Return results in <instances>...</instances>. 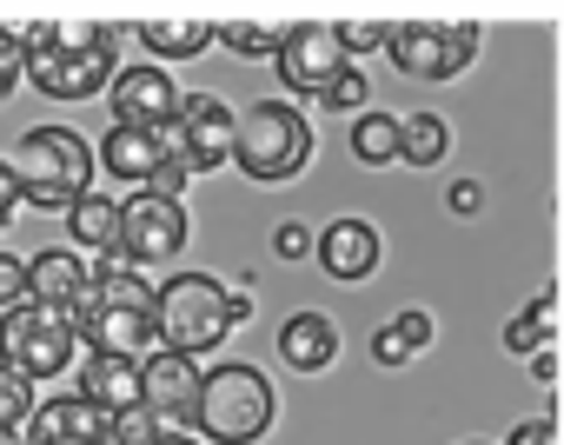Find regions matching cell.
I'll return each mask as SVG.
<instances>
[{
  "instance_id": "obj_33",
  "label": "cell",
  "mask_w": 564,
  "mask_h": 445,
  "mask_svg": "<svg viewBox=\"0 0 564 445\" xmlns=\"http://www.w3.org/2000/svg\"><path fill=\"white\" fill-rule=\"evenodd\" d=\"M339 34H346V54L359 61V54H386V21H339Z\"/></svg>"
},
{
  "instance_id": "obj_5",
  "label": "cell",
  "mask_w": 564,
  "mask_h": 445,
  "mask_svg": "<svg viewBox=\"0 0 564 445\" xmlns=\"http://www.w3.org/2000/svg\"><path fill=\"white\" fill-rule=\"evenodd\" d=\"M319 140H313V120L300 113V100H252L239 113V173L259 180V186H286L313 166Z\"/></svg>"
},
{
  "instance_id": "obj_36",
  "label": "cell",
  "mask_w": 564,
  "mask_h": 445,
  "mask_svg": "<svg viewBox=\"0 0 564 445\" xmlns=\"http://www.w3.org/2000/svg\"><path fill=\"white\" fill-rule=\"evenodd\" d=\"M478 199H485V186H478V180H458V186L445 193V206H452V213H478Z\"/></svg>"
},
{
  "instance_id": "obj_32",
  "label": "cell",
  "mask_w": 564,
  "mask_h": 445,
  "mask_svg": "<svg viewBox=\"0 0 564 445\" xmlns=\"http://www.w3.org/2000/svg\"><path fill=\"white\" fill-rule=\"evenodd\" d=\"M272 253L279 260H306V253H319V234H306L300 219H286V227H272Z\"/></svg>"
},
{
  "instance_id": "obj_19",
  "label": "cell",
  "mask_w": 564,
  "mask_h": 445,
  "mask_svg": "<svg viewBox=\"0 0 564 445\" xmlns=\"http://www.w3.org/2000/svg\"><path fill=\"white\" fill-rule=\"evenodd\" d=\"M133 34H140V47H153V61L166 67V61H199V54L219 41V21H206V14H147Z\"/></svg>"
},
{
  "instance_id": "obj_18",
  "label": "cell",
  "mask_w": 564,
  "mask_h": 445,
  "mask_svg": "<svg viewBox=\"0 0 564 445\" xmlns=\"http://www.w3.org/2000/svg\"><path fill=\"white\" fill-rule=\"evenodd\" d=\"M80 399L100 405L107 419L147 405L140 399V359H113V352H80Z\"/></svg>"
},
{
  "instance_id": "obj_21",
  "label": "cell",
  "mask_w": 564,
  "mask_h": 445,
  "mask_svg": "<svg viewBox=\"0 0 564 445\" xmlns=\"http://www.w3.org/2000/svg\"><path fill=\"white\" fill-rule=\"evenodd\" d=\"M67 247H74V253H100V260H113V253H120V199L87 193V199L67 213Z\"/></svg>"
},
{
  "instance_id": "obj_12",
  "label": "cell",
  "mask_w": 564,
  "mask_h": 445,
  "mask_svg": "<svg viewBox=\"0 0 564 445\" xmlns=\"http://www.w3.org/2000/svg\"><path fill=\"white\" fill-rule=\"evenodd\" d=\"M180 87L160 61H140V67H120V80L107 87V107H113V127H140V133H166L180 120Z\"/></svg>"
},
{
  "instance_id": "obj_17",
  "label": "cell",
  "mask_w": 564,
  "mask_h": 445,
  "mask_svg": "<svg viewBox=\"0 0 564 445\" xmlns=\"http://www.w3.org/2000/svg\"><path fill=\"white\" fill-rule=\"evenodd\" d=\"M34 445H113V419L80 392H54L34 412Z\"/></svg>"
},
{
  "instance_id": "obj_16",
  "label": "cell",
  "mask_w": 564,
  "mask_h": 445,
  "mask_svg": "<svg viewBox=\"0 0 564 445\" xmlns=\"http://www.w3.org/2000/svg\"><path fill=\"white\" fill-rule=\"evenodd\" d=\"M94 280H100V260H87V253H74V247H41V253H28V293L47 300V306H61V313H80V300L94 293Z\"/></svg>"
},
{
  "instance_id": "obj_30",
  "label": "cell",
  "mask_w": 564,
  "mask_h": 445,
  "mask_svg": "<svg viewBox=\"0 0 564 445\" xmlns=\"http://www.w3.org/2000/svg\"><path fill=\"white\" fill-rule=\"evenodd\" d=\"M160 432H173V425H160L147 405H133V412H120V419H113V445H153Z\"/></svg>"
},
{
  "instance_id": "obj_22",
  "label": "cell",
  "mask_w": 564,
  "mask_h": 445,
  "mask_svg": "<svg viewBox=\"0 0 564 445\" xmlns=\"http://www.w3.org/2000/svg\"><path fill=\"white\" fill-rule=\"evenodd\" d=\"M432 339H438V319H432L425 306H405L399 319H386V326L372 333V366H392V372H399V366H412Z\"/></svg>"
},
{
  "instance_id": "obj_31",
  "label": "cell",
  "mask_w": 564,
  "mask_h": 445,
  "mask_svg": "<svg viewBox=\"0 0 564 445\" xmlns=\"http://www.w3.org/2000/svg\"><path fill=\"white\" fill-rule=\"evenodd\" d=\"M34 293H28V260L21 253H0V313H14V306H28Z\"/></svg>"
},
{
  "instance_id": "obj_11",
  "label": "cell",
  "mask_w": 564,
  "mask_h": 445,
  "mask_svg": "<svg viewBox=\"0 0 564 445\" xmlns=\"http://www.w3.org/2000/svg\"><path fill=\"white\" fill-rule=\"evenodd\" d=\"M166 133H173V146H180V160H186L193 173H219V166H232V153H239V113H232L219 94H186V100H180V120H173Z\"/></svg>"
},
{
  "instance_id": "obj_37",
  "label": "cell",
  "mask_w": 564,
  "mask_h": 445,
  "mask_svg": "<svg viewBox=\"0 0 564 445\" xmlns=\"http://www.w3.org/2000/svg\"><path fill=\"white\" fill-rule=\"evenodd\" d=\"M531 379H538V386H551V379H557V346H544V352L531 359Z\"/></svg>"
},
{
  "instance_id": "obj_4",
  "label": "cell",
  "mask_w": 564,
  "mask_h": 445,
  "mask_svg": "<svg viewBox=\"0 0 564 445\" xmlns=\"http://www.w3.org/2000/svg\"><path fill=\"white\" fill-rule=\"evenodd\" d=\"M246 326V300H232L213 273H173L160 280V346L180 359H206Z\"/></svg>"
},
{
  "instance_id": "obj_6",
  "label": "cell",
  "mask_w": 564,
  "mask_h": 445,
  "mask_svg": "<svg viewBox=\"0 0 564 445\" xmlns=\"http://www.w3.org/2000/svg\"><path fill=\"white\" fill-rule=\"evenodd\" d=\"M272 412H279V399H272V379L259 366H246V359L239 366H206L193 432L206 445H259L272 432Z\"/></svg>"
},
{
  "instance_id": "obj_39",
  "label": "cell",
  "mask_w": 564,
  "mask_h": 445,
  "mask_svg": "<svg viewBox=\"0 0 564 445\" xmlns=\"http://www.w3.org/2000/svg\"><path fill=\"white\" fill-rule=\"evenodd\" d=\"M471 445H478V438H471Z\"/></svg>"
},
{
  "instance_id": "obj_8",
  "label": "cell",
  "mask_w": 564,
  "mask_h": 445,
  "mask_svg": "<svg viewBox=\"0 0 564 445\" xmlns=\"http://www.w3.org/2000/svg\"><path fill=\"white\" fill-rule=\"evenodd\" d=\"M386 61L412 80H458L478 61V21H386Z\"/></svg>"
},
{
  "instance_id": "obj_15",
  "label": "cell",
  "mask_w": 564,
  "mask_h": 445,
  "mask_svg": "<svg viewBox=\"0 0 564 445\" xmlns=\"http://www.w3.org/2000/svg\"><path fill=\"white\" fill-rule=\"evenodd\" d=\"M319 273L326 280H346V286H359V280H372L379 273V260H386V240H379V227L372 219H333V227H319Z\"/></svg>"
},
{
  "instance_id": "obj_24",
  "label": "cell",
  "mask_w": 564,
  "mask_h": 445,
  "mask_svg": "<svg viewBox=\"0 0 564 445\" xmlns=\"http://www.w3.org/2000/svg\"><path fill=\"white\" fill-rule=\"evenodd\" d=\"M352 160H359V166H392V160H399V120L366 107V113L352 120Z\"/></svg>"
},
{
  "instance_id": "obj_23",
  "label": "cell",
  "mask_w": 564,
  "mask_h": 445,
  "mask_svg": "<svg viewBox=\"0 0 564 445\" xmlns=\"http://www.w3.org/2000/svg\"><path fill=\"white\" fill-rule=\"evenodd\" d=\"M452 153V127L438 113H405L399 120V160L405 166H438Z\"/></svg>"
},
{
  "instance_id": "obj_28",
  "label": "cell",
  "mask_w": 564,
  "mask_h": 445,
  "mask_svg": "<svg viewBox=\"0 0 564 445\" xmlns=\"http://www.w3.org/2000/svg\"><path fill=\"white\" fill-rule=\"evenodd\" d=\"M21 74H28V28H0V100L14 94Z\"/></svg>"
},
{
  "instance_id": "obj_3",
  "label": "cell",
  "mask_w": 564,
  "mask_h": 445,
  "mask_svg": "<svg viewBox=\"0 0 564 445\" xmlns=\"http://www.w3.org/2000/svg\"><path fill=\"white\" fill-rule=\"evenodd\" d=\"M14 166L28 180V213H74L87 193H94V173H100V146L80 140L74 127H28L21 146H14Z\"/></svg>"
},
{
  "instance_id": "obj_20",
  "label": "cell",
  "mask_w": 564,
  "mask_h": 445,
  "mask_svg": "<svg viewBox=\"0 0 564 445\" xmlns=\"http://www.w3.org/2000/svg\"><path fill=\"white\" fill-rule=\"evenodd\" d=\"M279 359H286L293 372H326L339 359V326L326 313H293L286 326H279Z\"/></svg>"
},
{
  "instance_id": "obj_34",
  "label": "cell",
  "mask_w": 564,
  "mask_h": 445,
  "mask_svg": "<svg viewBox=\"0 0 564 445\" xmlns=\"http://www.w3.org/2000/svg\"><path fill=\"white\" fill-rule=\"evenodd\" d=\"M21 206H28V180H21V166H14V160H0V227H8Z\"/></svg>"
},
{
  "instance_id": "obj_7",
  "label": "cell",
  "mask_w": 564,
  "mask_h": 445,
  "mask_svg": "<svg viewBox=\"0 0 564 445\" xmlns=\"http://www.w3.org/2000/svg\"><path fill=\"white\" fill-rule=\"evenodd\" d=\"M80 352H87L80 319L61 313V306H47V300H28V306H14V313H0V366H14V372L34 379V386L74 372Z\"/></svg>"
},
{
  "instance_id": "obj_14",
  "label": "cell",
  "mask_w": 564,
  "mask_h": 445,
  "mask_svg": "<svg viewBox=\"0 0 564 445\" xmlns=\"http://www.w3.org/2000/svg\"><path fill=\"white\" fill-rule=\"evenodd\" d=\"M180 160V146H173V133H140V127H113L107 140H100V173L107 180H120V186H160V173Z\"/></svg>"
},
{
  "instance_id": "obj_27",
  "label": "cell",
  "mask_w": 564,
  "mask_h": 445,
  "mask_svg": "<svg viewBox=\"0 0 564 445\" xmlns=\"http://www.w3.org/2000/svg\"><path fill=\"white\" fill-rule=\"evenodd\" d=\"M41 399H34V379H21L14 366H0V432H14V425H34Z\"/></svg>"
},
{
  "instance_id": "obj_26",
  "label": "cell",
  "mask_w": 564,
  "mask_h": 445,
  "mask_svg": "<svg viewBox=\"0 0 564 445\" xmlns=\"http://www.w3.org/2000/svg\"><path fill=\"white\" fill-rule=\"evenodd\" d=\"M219 41L239 61H279V47H286V21H226Z\"/></svg>"
},
{
  "instance_id": "obj_35",
  "label": "cell",
  "mask_w": 564,
  "mask_h": 445,
  "mask_svg": "<svg viewBox=\"0 0 564 445\" xmlns=\"http://www.w3.org/2000/svg\"><path fill=\"white\" fill-rule=\"evenodd\" d=\"M505 445H557V425H551V419H524Z\"/></svg>"
},
{
  "instance_id": "obj_38",
  "label": "cell",
  "mask_w": 564,
  "mask_h": 445,
  "mask_svg": "<svg viewBox=\"0 0 564 445\" xmlns=\"http://www.w3.org/2000/svg\"><path fill=\"white\" fill-rule=\"evenodd\" d=\"M153 445H206V438H199V432H160Z\"/></svg>"
},
{
  "instance_id": "obj_10",
  "label": "cell",
  "mask_w": 564,
  "mask_h": 445,
  "mask_svg": "<svg viewBox=\"0 0 564 445\" xmlns=\"http://www.w3.org/2000/svg\"><path fill=\"white\" fill-rule=\"evenodd\" d=\"M272 67H279V87H286L293 100H326L333 80H339L346 67H359V61L346 54L339 21H293V28H286V47H279Z\"/></svg>"
},
{
  "instance_id": "obj_1",
  "label": "cell",
  "mask_w": 564,
  "mask_h": 445,
  "mask_svg": "<svg viewBox=\"0 0 564 445\" xmlns=\"http://www.w3.org/2000/svg\"><path fill=\"white\" fill-rule=\"evenodd\" d=\"M28 80L47 100H94L120 80V28L107 21H34Z\"/></svg>"
},
{
  "instance_id": "obj_29",
  "label": "cell",
  "mask_w": 564,
  "mask_h": 445,
  "mask_svg": "<svg viewBox=\"0 0 564 445\" xmlns=\"http://www.w3.org/2000/svg\"><path fill=\"white\" fill-rule=\"evenodd\" d=\"M366 100H372V87H366V74H359V67H346V74L333 80V94H326L319 107H333V113H352V120H359V113H366Z\"/></svg>"
},
{
  "instance_id": "obj_13",
  "label": "cell",
  "mask_w": 564,
  "mask_h": 445,
  "mask_svg": "<svg viewBox=\"0 0 564 445\" xmlns=\"http://www.w3.org/2000/svg\"><path fill=\"white\" fill-rule=\"evenodd\" d=\"M199 386H206V366H193V359H180V352H166V346L140 366V399H147V412H153L160 425H173V432H193V419H199Z\"/></svg>"
},
{
  "instance_id": "obj_25",
  "label": "cell",
  "mask_w": 564,
  "mask_h": 445,
  "mask_svg": "<svg viewBox=\"0 0 564 445\" xmlns=\"http://www.w3.org/2000/svg\"><path fill=\"white\" fill-rule=\"evenodd\" d=\"M551 313H557V293H538L511 326H505V352H518V359H538L544 346H551Z\"/></svg>"
},
{
  "instance_id": "obj_9",
  "label": "cell",
  "mask_w": 564,
  "mask_h": 445,
  "mask_svg": "<svg viewBox=\"0 0 564 445\" xmlns=\"http://www.w3.org/2000/svg\"><path fill=\"white\" fill-rule=\"evenodd\" d=\"M186 240H193L186 199H166L153 186L120 199V253H113L120 267H166V260L186 253Z\"/></svg>"
},
{
  "instance_id": "obj_2",
  "label": "cell",
  "mask_w": 564,
  "mask_h": 445,
  "mask_svg": "<svg viewBox=\"0 0 564 445\" xmlns=\"http://www.w3.org/2000/svg\"><path fill=\"white\" fill-rule=\"evenodd\" d=\"M74 319H80L87 352H113V359H140V366L160 352V286H147L140 267L100 260V280Z\"/></svg>"
}]
</instances>
